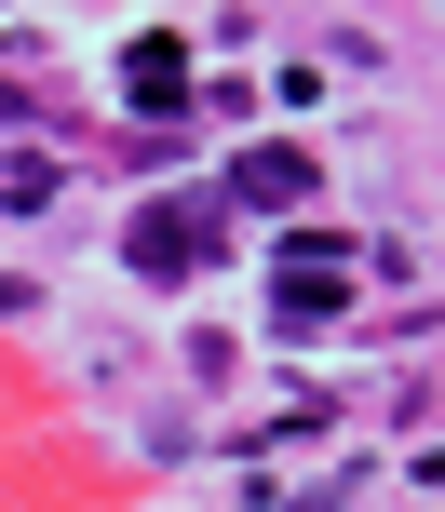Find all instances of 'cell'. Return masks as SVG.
<instances>
[{"label": "cell", "instance_id": "1", "mask_svg": "<svg viewBox=\"0 0 445 512\" xmlns=\"http://www.w3.org/2000/svg\"><path fill=\"white\" fill-rule=\"evenodd\" d=\"M203 256H216V203H149L135 216V270L149 283H189Z\"/></svg>", "mask_w": 445, "mask_h": 512}, {"label": "cell", "instance_id": "2", "mask_svg": "<svg viewBox=\"0 0 445 512\" xmlns=\"http://www.w3.org/2000/svg\"><path fill=\"white\" fill-rule=\"evenodd\" d=\"M230 189H243V203H284V216H297V203H311V149H243V176H230Z\"/></svg>", "mask_w": 445, "mask_h": 512}, {"label": "cell", "instance_id": "3", "mask_svg": "<svg viewBox=\"0 0 445 512\" xmlns=\"http://www.w3.org/2000/svg\"><path fill=\"white\" fill-rule=\"evenodd\" d=\"M122 95H135V108H176V95H189L176 41H135V54H122Z\"/></svg>", "mask_w": 445, "mask_h": 512}]
</instances>
